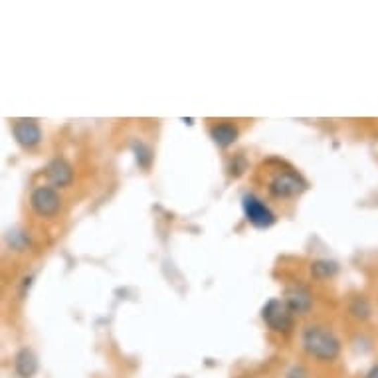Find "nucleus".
Instances as JSON below:
<instances>
[{
    "instance_id": "nucleus-1",
    "label": "nucleus",
    "mask_w": 378,
    "mask_h": 378,
    "mask_svg": "<svg viewBox=\"0 0 378 378\" xmlns=\"http://www.w3.org/2000/svg\"><path fill=\"white\" fill-rule=\"evenodd\" d=\"M303 347L311 357L319 360H335L341 353V343L327 327H307L303 333Z\"/></svg>"
},
{
    "instance_id": "nucleus-2",
    "label": "nucleus",
    "mask_w": 378,
    "mask_h": 378,
    "mask_svg": "<svg viewBox=\"0 0 378 378\" xmlns=\"http://www.w3.org/2000/svg\"><path fill=\"white\" fill-rule=\"evenodd\" d=\"M265 325L272 329L273 333H282V335H289L294 329V311L287 307L285 301L282 299H272L267 301L262 311Z\"/></svg>"
},
{
    "instance_id": "nucleus-3",
    "label": "nucleus",
    "mask_w": 378,
    "mask_h": 378,
    "mask_svg": "<svg viewBox=\"0 0 378 378\" xmlns=\"http://www.w3.org/2000/svg\"><path fill=\"white\" fill-rule=\"evenodd\" d=\"M32 208L38 216H44V218H52L58 214L60 206H62V199L60 194L52 189V187H40L32 192L30 196Z\"/></svg>"
},
{
    "instance_id": "nucleus-4",
    "label": "nucleus",
    "mask_w": 378,
    "mask_h": 378,
    "mask_svg": "<svg viewBox=\"0 0 378 378\" xmlns=\"http://www.w3.org/2000/svg\"><path fill=\"white\" fill-rule=\"evenodd\" d=\"M242 206L248 222H250L252 226H256V228H270V226L275 224L273 212L263 204L262 200H258L256 196H252V194L244 196Z\"/></svg>"
},
{
    "instance_id": "nucleus-5",
    "label": "nucleus",
    "mask_w": 378,
    "mask_h": 378,
    "mask_svg": "<svg viewBox=\"0 0 378 378\" xmlns=\"http://www.w3.org/2000/svg\"><path fill=\"white\" fill-rule=\"evenodd\" d=\"M270 190H272L273 196H277V199H291V196H297V194L303 192L305 180L295 172H282L272 180Z\"/></svg>"
},
{
    "instance_id": "nucleus-6",
    "label": "nucleus",
    "mask_w": 378,
    "mask_h": 378,
    "mask_svg": "<svg viewBox=\"0 0 378 378\" xmlns=\"http://www.w3.org/2000/svg\"><path fill=\"white\" fill-rule=\"evenodd\" d=\"M12 133L16 137L18 145H22L24 149H34L42 139L40 125L34 119H16L12 123Z\"/></svg>"
},
{
    "instance_id": "nucleus-7",
    "label": "nucleus",
    "mask_w": 378,
    "mask_h": 378,
    "mask_svg": "<svg viewBox=\"0 0 378 378\" xmlns=\"http://www.w3.org/2000/svg\"><path fill=\"white\" fill-rule=\"evenodd\" d=\"M46 175H48V180L52 182L53 187L58 189H63L68 187L72 180H74V170H72V165L63 158H53L52 163L46 168Z\"/></svg>"
},
{
    "instance_id": "nucleus-8",
    "label": "nucleus",
    "mask_w": 378,
    "mask_h": 378,
    "mask_svg": "<svg viewBox=\"0 0 378 378\" xmlns=\"http://www.w3.org/2000/svg\"><path fill=\"white\" fill-rule=\"evenodd\" d=\"M285 303L287 307L294 311V313H299V315H305L309 309H311V294L301 287V285H294L287 289L285 294Z\"/></svg>"
},
{
    "instance_id": "nucleus-9",
    "label": "nucleus",
    "mask_w": 378,
    "mask_h": 378,
    "mask_svg": "<svg viewBox=\"0 0 378 378\" xmlns=\"http://www.w3.org/2000/svg\"><path fill=\"white\" fill-rule=\"evenodd\" d=\"M14 367H16V372H18L22 378H30L34 377L36 370H38V358H36V355L32 353L30 348H22L20 353L16 355Z\"/></svg>"
},
{
    "instance_id": "nucleus-10",
    "label": "nucleus",
    "mask_w": 378,
    "mask_h": 378,
    "mask_svg": "<svg viewBox=\"0 0 378 378\" xmlns=\"http://www.w3.org/2000/svg\"><path fill=\"white\" fill-rule=\"evenodd\" d=\"M212 139L218 147L226 149L230 147L232 143L238 139V129L230 123H220V125H214L210 131Z\"/></svg>"
},
{
    "instance_id": "nucleus-11",
    "label": "nucleus",
    "mask_w": 378,
    "mask_h": 378,
    "mask_svg": "<svg viewBox=\"0 0 378 378\" xmlns=\"http://www.w3.org/2000/svg\"><path fill=\"white\" fill-rule=\"evenodd\" d=\"M348 311H351V315L355 317V319L365 321V319H368L370 313H372V305H370V301H368L365 295H358V297H355V299L351 301Z\"/></svg>"
},
{
    "instance_id": "nucleus-12",
    "label": "nucleus",
    "mask_w": 378,
    "mask_h": 378,
    "mask_svg": "<svg viewBox=\"0 0 378 378\" xmlns=\"http://www.w3.org/2000/svg\"><path fill=\"white\" fill-rule=\"evenodd\" d=\"M339 272L335 262H329V260H319L311 265V273L317 279H327V277H333Z\"/></svg>"
},
{
    "instance_id": "nucleus-13",
    "label": "nucleus",
    "mask_w": 378,
    "mask_h": 378,
    "mask_svg": "<svg viewBox=\"0 0 378 378\" xmlns=\"http://www.w3.org/2000/svg\"><path fill=\"white\" fill-rule=\"evenodd\" d=\"M135 153H137V163H139V167L149 168L151 160H153L151 149H149L147 145H143V143H139V145H135Z\"/></svg>"
},
{
    "instance_id": "nucleus-14",
    "label": "nucleus",
    "mask_w": 378,
    "mask_h": 378,
    "mask_svg": "<svg viewBox=\"0 0 378 378\" xmlns=\"http://www.w3.org/2000/svg\"><path fill=\"white\" fill-rule=\"evenodd\" d=\"M287 378H309L307 377V372H305L301 367H295L289 370V374H287Z\"/></svg>"
},
{
    "instance_id": "nucleus-15",
    "label": "nucleus",
    "mask_w": 378,
    "mask_h": 378,
    "mask_svg": "<svg viewBox=\"0 0 378 378\" xmlns=\"http://www.w3.org/2000/svg\"><path fill=\"white\" fill-rule=\"evenodd\" d=\"M367 378H378V365H374V367L368 370Z\"/></svg>"
}]
</instances>
